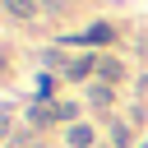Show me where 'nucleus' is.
I'll return each instance as SVG.
<instances>
[{
  "instance_id": "1",
  "label": "nucleus",
  "mask_w": 148,
  "mask_h": 148,
  "mask_svg": "<svg viewBox=\"0 0 148 148\" xmlns=\"http://www.w3.org/2000/svg\"><path fill=\"white\" fill-rule=\"evenodd\" d=\"M111 37H116V32H111V23H92L88 32H74L69 42H74V46H106Z\"/></svg>"
},
{
  "instance_id": "2",
  "label": "nucleus",
  "mask_w": 148,
  "mask_h": 148,
  "mask_svg": "<svg viewBox=\"0 0 148 148\" xmlns=\"http://www.w3.org/2000/svg\"><path fill=\"white\" fill-rule=\"evenodd\" d=\"M97 79H102L106 88H111V83H120V79H125L120 60H116V56H102V60H97Z\"/></svg>"
},
{
  "instance_id": "3",
  "label": "nucleus",
  "mask_w": 148,
  "mask_h": 148,
  "mask_svg": "<svg viewBox=\"0 0 148 148\" xmlns=\"http://www.w3.org/2000/svg\"><path fill=\"white\" fill-rule=\"evenodd\" d=\"M5 9L14 18H37V0H5Z\"/></svg>"
},
{
  "instance_id": "4",
  "label": "nucleus",
  "mask_w": 148,
  "mask_h": 148,
  "mask_svg": "<svg viewBox=\"0 0 148 148\" xmlns=\"http://www.w3.org/2000/svg\"><path fill=\"white\" fill-rule=\"evenodd\" d=\"M88 69H97V60H92V56H79V60H69V65H65V74H69V79H83Z\"/></svg>"
},
{
  "instance_id": "5",
  "label": "nucleus",
  "mask_w": 148,
  "mask_h": 148,
  "mask_svg": "<svg viewBox=\"0 0 148 148\" xmlns=\"http://www.w3.org/2000/svg\"><path fill=\"white\" fill-rule=\"evenodd\" d=\"M92 143V130L88 125H69V148H88Z\"/></svg>"
},
{
  "instance_id": "6",
  "label": "nucleus",
  "mask_w": 148,
  "mask_h": 148,
  "mask_svg": "<svg viewBox=\"0 0 148 148\" xmlns=\"http://www.w3.org/2000/svg\"><path fill=\"white\" fill-rule=\"evenodd\" d=\"M106 102H111V88H106V83H102V88H92V106H106Z\"/></svg>"
},
{
  "instance_id": "7",
  "label": "nucleus",
  "mask_w": 148,
  "mask_h": 148,
  "mask_svg": "<svg viewBox=\"0 0 148 148\" xmlns=\"http://www.w3.org/2000/svg\"><path fill=\"white\" fill-rule=\"evenodd\" d=\"M9 148H32V134H18V139H9Z\"/></svg>"
}]
</instances>
